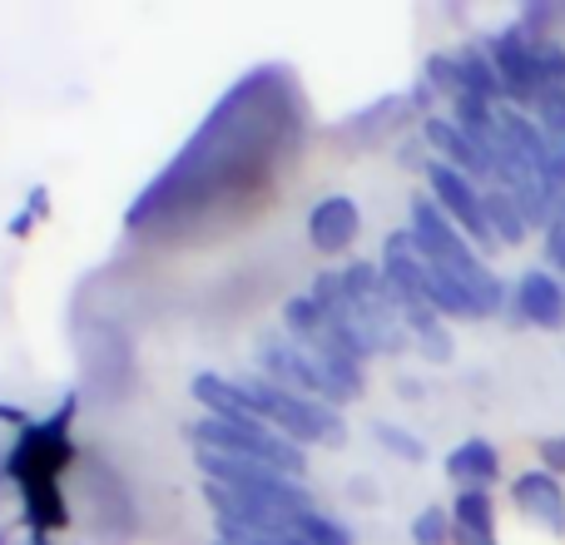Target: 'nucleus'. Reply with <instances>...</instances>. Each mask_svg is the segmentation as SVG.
I'll return each instance as SVG.
<instances>
[{
    "label": "nucleus",
    "mask_w": 565,
    "mask_h": 545,
    "mask_svg": "<svg viewBox=\"0 0 565 545\" xmlns=\"http://www.w3.org/2000/svg\"><path fill=\"white\" fill-rule=\"evenodd\" d=\"M427 179H431V194H437V209H441V214L457 218V224L467 228V234L477 238L481 248L497 244V238H491V224H487V209H481L477 184H471L461 169H451V164H427Z\"/></svg>",
    "instance_id": "7"
},
{
    "label": "nucleus",
    "mask_w": 565,
    "mask_h": 545,
    "mask_svg": "<svg viewBox=\"0 0 565 545\" xmlns=\"http://www.w3.org/2000/svg\"><path fill=\"white\" fill-rule=\"evenodd\" d=\"M536 115H541V135L551 139V145H565V89L561 85H546L536 99Z\"/></svg>",
    "instance_id": "18"
},
{
    "label": "nucleus",
    "mask_w": 565,
    "mask_h": 545,
    "mask_svg": "<svg viewBox=\"0 0 565 545\" xmlns=\"http://www.w3.org/2000/svg\"><path fill=\"white\" fill-rule=\"evenodd\" d=\"M422 135H427V145L437 149L451 169H461L467 179H491V159L481 154L477 139L461 135L457 119H427V129H422Z\"/></svg>",
    "instance_id": "10"
},
{
    "label": "nucleus",
    "mask_w": 565,
    "mask_h": 545,
    "mask_svg": "<svg viewBox=\"0 0 565 545\" xmlns=\"http://www.w3.org/2000/svg\"><path fill=\"white\" fill-rule=\"evenodd\" d=\"M541 457H546L551 467H565V441H546V447H541Z\"/></svg>",
    "instance_id": "24"
},
{
    "label": "nucleus",
    "mask_w": 565,
    "mask_h": 545,
    "mask_svg": "<svg viewBox=\"0 0 565 545\" xmlns=\"http://www.w3.org/2000/svg\"><path fill=\"white\" fill-rule=\"evenodd\" d=\"M292 531H298L308 545H352V531L338 526L332 516H318V511H308V516H302Z\"/></svg>",
    "instance_id": "19"
},
{
    "label": "nucleus",
    "mask_w": 565,
    "mask_h": 545,
    "mask_svg": "<svg viewBox=\"0 0 565 545\" xmlns=\"http://www.w3.org/2000/svg\"><path fill=\"white\" fill-rule=\"evenodd\" d=\"M412 541L417 545H447V516L437 506H427L417 521H412Z\"/></svg>",
    "instance_id": "20"
},
{
    "label": "nucleus",
    "mask_w": 565,
    "mask_h": 545,
    "mask_svg": "<svg viewBox=\"0 0 565 545\" xmlns=\"http://www.w3.org/2000/svg\"><path fill=\"white\" fill-rule=\"evenodd\" d=\"M244 392L254 397V412L268 421V427H278L282 437L298 447V441H322V447H342V437H348V427H342V417L328 407V402L318 397H302V392H288L278 387V382L268 377H244Z\"/></svg>",
    "instance_id": "2"
},
{
    "label": "nucleus",
    "mask_w": 565,
    "mask_h": 545,
    "mask_svg": "<svg viewBox=\"0 0 565 545\" xmlns=\"http://www.w3.org/2000/svg\"><path fill=\"white\" fill-rule=\"evenodd\" d=\"M427 302L441 312H457V318H481V308H477L467 282H461L451 268H437V264H427Z\"/></svg>",
    "instance_id": "14"
},
{
    "label": "nucleus",
    "mask_w": 565,
    "mask_h": 545,
    "mask_svg": "<svg viewBox=\"0 0 565 545\" xmlns=\"http://www.w3.org/2000/svg\"><path fill=\"white\" fill-rule=\"evenodd\" d=\"M457 75H461V95H477V99H487V105L497 95H507L487 50H461V55H457Z\"/></svg>",
    "instance_id": "16"
},
{
    "label": "nucleus",
    "mask_w": 565,
    "mask_h": 545,
    "mask_svg": "<svg viewBox=\"0 0 565 545\" xmlns=\"http://www.w3.org/2000/svg\"><path fill=\"white\" fill-rule=\"evenodd\" d=\"M447 477H457L461 491H481V487H491V481L501 477V461H497V451H491L487 441L471 437L447 457Z\"/></svg>",
    "instance_id": "13"
},
{
    "label": "nucleus",
    "mask_w": 565,
    "mask_h": 545,
    "mask_svg": "<svg viewBox=\"0 0 565 545\" xmlns=\"http://www.w3.org/2000/svg\"><path fill=\"white\" fill-rule=\"evenodd\" d=\"M487 55H491V65H497V75H501V89H507L516 105H536L541 89H546L536 40H526L521 30H501V35H491Z\"/></svg>",
    "instance_id": "6"
},
{
    "label": "nucleus",
    "mask_w": 565,
    "mask_h": 545,
    "mask_svg": "<svg viewBox=\"0 0 565 545\" xmlns=\"http://www.w3.org/2000/svg\"><path fill=\"white\" fill-rule=\"evenodd\" d=\"M258 357H264V372L268 382H278V387L288 392H302V397H318V402H342L338 387L328 382V372L318 367V357H312L308 348H298V342L288 338H264L258 342Z\"/></svg>",
    "instance_id": "4"
},
{
    "label": "nucleus",
    "mask_w": 565,
    "mask_h": 545,
    "mask_svg": "<svg viewBox=\"0 0 565 545\" xmlns=\"http://www.w3.org/2000/svg\"><path fill=\"white\" fill-rule=\"evenodd\" d=\"M412 244H417L422 264H437V268H451V272L481 268L477 254H471V244L447 224V214H441L431 199H417V204H412Z\"/></svg>",
    "instance_id": "5"
},
{
    "label": "nucleus",
    "mask_w": 565,
    "mask_h": 545,
    "mask_svg": "<svg viewBox=\"0 0 565 545\" xmlns=\"http://www.w3.org/2000/svg\"><path fill=\"white\" fill-rule=\"evenodd\" d=\"M194 397L209 407V417H218V421H264L254 412V397L244 392V382H228V377H218V372H199L194 377ZM268 427V421H264Z\"/></svg>",
    "instance_id": "11"
},
{
    "label": "nucleus",
    "mask_w": 565,
    "mask_h": 545,
    "mask_svg": "<svg viewBox=\"0 0 565 545\" xmlns=\"http://www.w3.org/2000/svg\"><path fill=\"white\" fill-rule=\"evenodd\" d=\"M457 545H491V536H467V531H457Z\"/></svg>",
    "instance_id": "25"
},
{
    "label": "nucleus",
    "mask_w": 565,
    "mask_h": 545,
    "mask_svg": "<svg viewBox=\"0 0 565 545\" xmlns=\"http://www.w3.org/2000/svg\"><path fill=\"white\" fill-rule=\"evenodd\" d=\"M199 471L209 477V487H224L244 501H258V506L278 511L298 526L312 511V496L298 487V477H282L274 467H258V461H238V457H218V451H199Z\"/></svg>",
    "instance_id": "1"
},
{
    "label": "nucleus",
    "mask_w": 565,
    "mask_h": 545,
    "mask_svg": "<svg viewBox=\"0 0 565 545\" xmlns=\"http://www.w3.org/2000/svg\"><path fill=\"white\" fill-rule=\"evenodd\" d=\"M481 209H487V224H491L497 244H521V238H526V214L516 209V199H511L507 189H487Z\"/></svg>",
    "instance_id": "15"
},
{
    "label": "nucleus",
    "mask_w": 565,
    "mask_h": 545,
    "mask_svg": "<svg viewBox=\"0 0 565 545\" xmlns=\"http://www.w3.org/2000/svg\"><path fill=\"white\" fill-rule=\"evenodd\" d=\"M511 496H516V506L526 511V516H536L546 531H565V496H561L551 471H526V477H516Z\"/></svg>",
    "instance_id": "12"
},
{
    "label": "nucleus",
    "mask_w": 565,
    "mask_h": 545,
    "mask_svg": "<svg viewBox=\"0 0 565 545\" xmlns=\"http://www.w3.org/2000/svg\"><path fill=\"white\" fill-rule=\"evenodd\" d=\"M457 531H467V536H491V501H487V491H461V496H457Z\"/></svg>",
    "instance_id": "17"
},
{
    "label": "nucleus",
    "mask_w": 565,
    "mask_h": 545,
    "mask_svg": "<svg viewBox=\"0 0 565 545\" xmlns=\"http://www.w3.org/2000/svg\"><path fill=\"white\" fill-rule=\"evenodd\" d=\"M546 258H551V264H556V268L565 272V209H561V218H556V224L546 228Z\"/></svg>",
    "instance_id": "23"
},
{
    "label": "nucleus",
    "mask_w": 565,
    "mask_h": 545,
    "mask_svg": "<svg viewBox=\"0 0 565 545\" xmlns=\"http://www.w3.org/2000/svg\"><path fill=\"white\" fill-rule=\"evenodd\" d=\"M358 204L352 199H342V194H328V199H318L312 204V214H308V238H312V248L318 254H342V248L358 238Z\"/></svg>",
    "instance_id": "8"
},
{
    "label": "nucleus",
    "mask_w": 565,
    "mask_h": 545,
    "mask_svg": "<svg viewBox=\"0 0 565 545\" xmlns=\"http://www.w3.org/2000/svg\"><path fill=\"white\" fill-rule=\"evenodd\" d=\"M536 55H541V75H546V85L565 89V50L551 45V40H536Z\"/></svg>",
    "instance_id": "21"
},
{
    "label": "nucleus",
    "mask_w": 565,
    "mask_h": 545,
    "mask_svg": "<svg viewBox=\"0 0 565 545\" xmlns=\"http://www.w3.org/2000/svg\"><path fill=\"white\" fill-rule=\"evenodd\" d=\"M189 437L199 441V451H218V457H238V461H258V467H274L282 477H298L302 471V451L288 437H274L264 421H218L204 417Z\"/></svg>",
    "instance_id": "3"
},
{
    "label": "nucleus",
    "mask_w": 565,
    "mask_h": 545,
    "mask_svg": "<svg viewBox=\"0 0 565 545\" xmlns=\"http://www.w3.org/2000/svg\"><path fill=\"white\" fill-rule=\"evenodd\" d=\"M377 441H382V447H392V451H397V457L422 461V441H412L402 427H387V421H382V427H377Z\"/></svg>",
    "instance_id": "22"
},
{
    "label": "nucleus",
    "mask_w": 565,
    "mask_h": 545,
    "mask_svg": "<svg viewBox=\"0 0 565 545\" xmlns=\"http://www.w3.org/2000/svg\"><path fill=\"white\" fill-rule=\"evenodd\" d=\"M516 308H521V318L526 322H536V328H546V332H561L565 328V288L551 272H521V282H516Z\"/></svg>",
    "instance_id": "9"
}]
</instances>
